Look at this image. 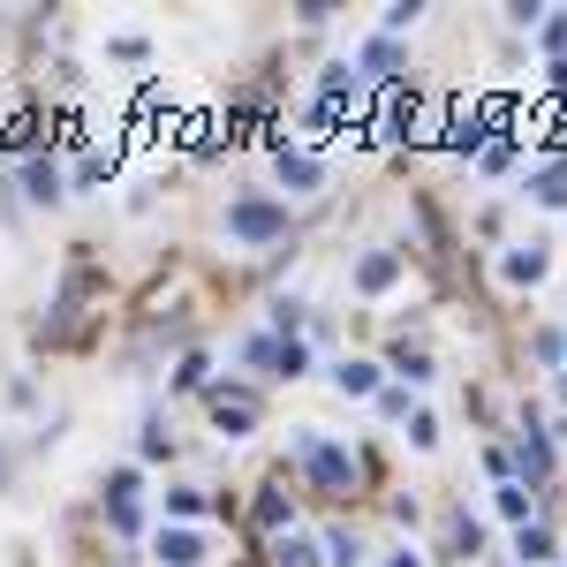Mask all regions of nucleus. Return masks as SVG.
I'll return each mask as SVG.
<instances>
[{
    "instance_id": "nucleus-1",
    "label": "nucleus",
    "mask_w": 567,
    "mask_h": 567,
    "mask_svg": "<svg viewBox=\"0 0 567 567\" xmlns=\"http://www.w3.org/2000/svg\"><path fill=\"white\" fill-rule=\"evenodd\" d=\"M197 552H205V545H197V537H189V530L159 537V560H167V567H197Z\"/></svg>"
}]
</instances>
